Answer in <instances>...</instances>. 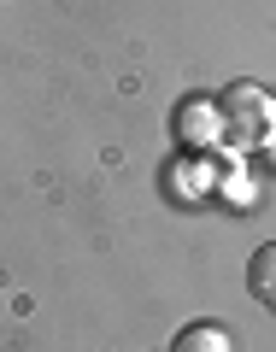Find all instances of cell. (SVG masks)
Here are the masks:
<instances>
[{
    "mask_svg": "<svg viewBox=\"0 0 276 352\" xmlns=\"http://www.w3.org/2000/svg\"><path fill=\"white\" fill-rule=\"evenodd\" d=\"M217 112H224V147L235 153H259L276 135V94L264 82H229L217 94Z\"/></svg>",
    "mask_w": 276,
    "mask_h": 352,
    "instance_id": "6da1fadb",
    "label": "cell"
},
{
    "mask_svg": "<svg viewBox=\"0 0 276 352\" xmlns=\"http://www.w3.org/2000/svg\"><path fill=\"white\" fill-rule=\"evenodd\" d=\"M171 141H176V153H217L224 147L217 94H182V100L171 106Z\"/></svg>",
    "mask_w": 276,
    "mask_h": 352,
    "instance_id": "7a4b0ae2",
    "label": "cell"
},
{
    "mask_svg": "<svg viewBox=\"0 0 276 352\" xmlns=\"http://www.w3.org/2000/svg\"><path fill=\"white\" fill-rule=\"evenodd\" d=\"M164 194L171 200H206V194H217V159L212 153H176L164 164Z\"/></svg>",
    "mask_w": 276,
    "mask_h": 352,
    "instance_id": "3957f363",
    "label": "cell"
},
{
    "mask_svg": "<svg viewBox=\"0 0 276 352\" xmlns=\"http://www.w3.org/2000/svg\"><path fill=\"white\" fill-rule=\"evenodd\" d=\"M171 352H235V340H229L224 323H212V317H194V323L176 329Z\"/></svg>",
    "mask_w": 276,
    "mask_h": 352,
    "instance_id": "277c9868",
    "label": "cell"
},
{
    "mask_svg": "<svg viewBox=\"0 0 276 352\" xmlns=\"http://www.w3.org/2000/svg\"><path fill=\"white\" fill-rule=\"evenodd\" d=\"M247 294L264 305V311H276V241L253 247V258H247Z\"/></svg>",
    "mask_w": 276,
    "mask_h": 352,
    "instance_id": "5b68a950",
    "label": "cell"
},
{
    "mask_svg": "<svg viewBox=\"0 0 276 352\" xmlns=\"http://www.w3.org/2000/svg\"><path fill=\"white\" fill-rule=\"evenodd\" d=\"M259 159L270 164V176H276V135H270V141H264V147H259Z\"/></svg>",
    "mask_w": 276,
    "mask_h": 352,
    "instance_id": "8992f818",
    "label": "cell"
}]
</instances>
